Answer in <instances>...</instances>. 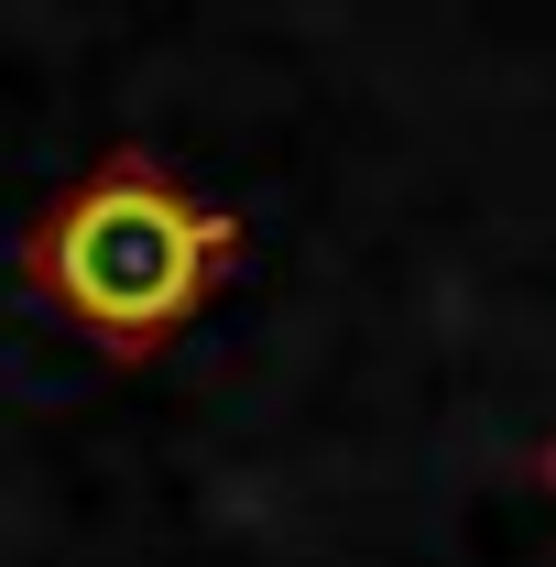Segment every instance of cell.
Wrapping results in <instances>:
<instances>
[{"mask_svg":"<svg viewBox=\"0 0 556 567\" xmlns=\"http://www.w3.org/2000/svg\"><path fill=\"white\" fill-rule=\"evenodd\" d=\"M229 274H240V218L197 186H175L132 142L99 153L22 240V284L121 360H153Z\"/></svg>","mask_w":556,"mask_h":567,"instance_id":"6da1fadb","label":"cell"},{"mask_svg":"<svg viewBox=\"0 0 556 567\" xmlns=\"http://www.w3.org/2000/svg\"><path fill=\"white\" fill-rule=\"evenodd\" d=\"M535 481H546V492H556V436H546V458H535Z\"/></svg>","mask_w":556,"mask_h":567,"instance_id":"7a4b0ae2","label":"cell"}]
</instances>
